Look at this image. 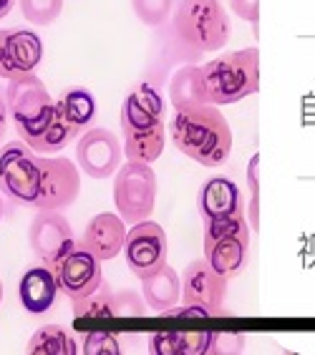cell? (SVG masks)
Wrapping results in <instances>:
<instances>
[{
    "label": "cell",
    "mask_w": 315,
    "mask_h": 355,
    "mask_svg": "<svg viewBox=\"0 0 315 355\" xmlns=\"http://www.w3.org/2000/svg\"><path fill=\"white\" fill-rule=\"evenodd\" d=\"M124 157L129 162H157L164 151V101L151 83H139L121 103Z\"/></svg>",
    "instance_id": "cell-1"
},
{
    "label": "cell",
    "mask_w": 315,
    "mask_h": 355,
    "mask_svg": "<svg viewBox=\"0 0 315 355\" xmlns=\"http://www.w3.org/2000/svg\"><path fill=\"white\" fill-rule=\"evenodd\" d=\"M171 139L182 154L202 166H222L232 151V129L225 114L214 106L177 111L169 123Z\"/></svg>",
    "instance_id": "cell-2"
},
{
    "label": "cell",
    "mask_w": 315,
    "mask_h": 355,
    "mask_svg": "<svg viewBox=\"0 0 315 355\" xmlns=\"http://www.w3.org/2000/svg\"><path fill=\"white\" fill-rule=\"evenodd\" d=\"M210 103L227 106L260 91V51L242 48L202 66Z\"/></svg>",
    "instance_id": "cell-3"
},
{
    "label": "cell",
    "mask_w": 315,
    "mask_h": 355,
    "mask_svg": "<svg viewBox=\"0 0 315 355\" xmlns=\"http://www.w3.org/2000/svg\"><path fill=\"white\" fill-rule=\"evenodd\" d=\"M171 26L189 46L202 53H212L230 41V15L222 0H177Z\"/></svg>",
    "instance_id": "cell-4"
},
{
    "label": "cell",
    "mask_w": 315,
    "mask_h": 355,
    "mask_svg": "<svg viewBox=\"0 0 315 355\" xmlns=\"http://www.w3.org/2000/svg\"><path fill=\"white\" fill-rule=\"evenodd\" d=\"M205 260L232 280L245 270L247 257H250V227L245 217H222L207 219L205 222Z\"/></svg>",
    "instance_id": "cell-5"
},
{
    "label": "cell",
    "mask_w": 315,
    "mask_h": 355,
    "mask_svg": "<svg viewBox=\"0 0 315 355\" xmlns=\"http://www.w3.org/2000/svg\"><path fill=\"white\" fill-rule=\"evenodd\" d=\"M114 205L126 225L151 217L157 207V174L146 162H126L114 179Z\"/></svg>",
    "instance_id": "cell-6"
},
{
    "label": "cell",
    "mask_w": 315,
    "mask_h": 355,
    "mask_svg": "<svg viewBox=\"0 0 315 355\" xmlns=\"http://www.w3.org/2000/svg\"><path fill=\"white\" fill-rule=\"evenodd\" d=\"M0 191L13 202L35 207L41 194V154L26 141H10L0 151Z\"/></svg>",
    "instance_id": "cell-7"
},
{
    "label": "cell",
    "mask_w": 315,
    "mask_h": 355,
    "mask_svg": "<svg viewBox=\"0 0 315 355\" xmlns=\"http://www.w3.org/2000/svg\"><path fill=\"white\" fill-rule=\"evenodd\" d=\"M205 58L202 51H197L194 46L182 38L174 31L171 21H167L164 26L154 28V38H151L149 58H146V83H151L154 89L167 86L171 78V73L182 66H199Z\"/></svg>",
    "instance_id": "cell-8"
},
{
    "label": "cell",
    "mask_w": 315,
    "mask_h": 355,
    "mask_svg": "<svg viewBox=\"0 0 315 355\" xmlns=\"http://www.w3.org/2000/svg\"><path fill=\"white\" fill-rule=\"evenodd\" d=\"M8 114L13 119L15 131H33L51 116L56 101L51 98L46 83L35 73L10 78L6 89Z\"/></svg>",
    "instance_id": "cell-9"
},
{
    "label": "cell",
    "mask_w": 315,
    "mask_h": 355,
    "mask_svg": "<svg viewBox=\"0 0 315 355\" xmlns=\"http://www.w3.org/2000/svg\"><path fill=\"white\" fill-rule=\"evenodd\" d=\"M227 282L207 260H192L182 270V305L197 310L199 318H214L225 305Z\"/></svg>",
    "instance_id": "cell-10"
},
{
    "label": "cell",
    "mask_w": 315,
    "mask_h": 355,
    "mask_svg": "<svg viewBox=\"0 0 315 355\" xmlns=\"http://www.w3.org/2000/svg\"><path fill=\"white\" fill-rule=\"evenodd\" d=\"M167 254H169V242H167L164 227L149 219L131 225L124 242V257L134 277L144 280L149 275L159 272L167 265Z\"/></svg>",
    "instance_id": "cell-11"
},
{
    "label": "cell",
    "mask_w": 315,
    "mask_h": 355,
    "mask_svg": "<svg viewBox=\"0 0 315 355\" xmlns=\"http://www.w3.org/2000/svg\"><path fill=\"white\" fill-rule=\"evenodd\" d=\"M28 242L35 257L49 267L58 265L66 254L76 250L74 227L63 217L61 209H38L28 230Z\"/></svg>",
    "instance_id": "cell-12"
},
{
    "label": "cell",
    "mask_w": 315,
    "mask_h": 355,
    "mask_svg": "<svg viewBox=\"0 0 315 355\" xmlns=\"http://www.w3.org/2000/svg\"><path fill=\"white\" fill-rule=\"evenodd\" d=\"M78 166L66 157H46L41 154V194L35 207L38 209H66L81 194Z\"/></svg>",
    "instance_id": "cell-13"
},
{
    "label": "cell",
    "mask_w": 315,
    "mask_h": 355,
    "mask_svg": "<svg viewBox=\"0 0 315 355\" xmlns=\"http://www.w3.org/2000/svg\"><path fill=\"white\" fill-rule=\"evenodd\" d=\"M43 61V41L28 28H0V78L33 73Z\"/></svg>",
    "instance_id": "cell-14"
},
{
    "label": "cell",
    "mask_w": 315,
    "mask_h": 355,
    "mask_svg": "<svg viewBox=\"0 0 315 355\" xmlns=\"http://www.w3.org/2000/svg\"><path fill=\"white\" fill-rule=\"evenodd\" d=\"M124 144H119L117 134L109 129H89L76 144V162L78 169L94 179L114 177L121 166Z\"/></svg>",
    "instance_id": "cell-15"
},
{
    "label": "cell",
    "mask_w": 315,
    "mask_h": 355,
    "mask_svg": "<svg viewBox=\"0 0 315 355\" xmlns=\"http://www.w3.org/2000/svg\"><path fill=\"white\" fill-rule=\"evenodd\" d=\"M58 280V290L71 300H83L91 293H96L103 282L101 260L81 245H76L74 252H69L58 265L51 267Z\"/></svg>",
    "instance_id": "cell-16"
},
{
    "label": "cell",
    "mask_w": 315,
    "mask_h": 355,
    "mask_svg": "<svg viewBox=\"0 0 315 355\" xmlns=\"http://www.w3.org/2000/svg\"><path fill=\"white\" fill-rule=\"evenodd\" d=\"M126 222L119 217V212H101L91 219L86 230H83L78 245L83 250H89L91 254H96L99 260H114L119 252L124 250V242H126Z\"/></svg>",
    "instance_id": "cell-17"
},
{
    "label": "cell",
    "mask_w": 315,
    "mask_h": 355,
    "mask_svg": "<svg viewBox=\"0 0 315 355\" xmlns=\"http://www.w3.org/2000/svg\"><path fill=\"white\" fill-rule=\"evenodd\" d=\"M199 214L207 219H222V217H245V199L242 191L237 189L232 179L212 177L207 179L197 197Z\"/></svg>",
    "instance_id": "cell-18"
},
{
    "label": "cell",
    "mask_w": 315,
    "mask_h": 355,
    "mask_svg": "<svg viewBox=\"0 0 315 355\" xmlns=\"http://www.w3.org/2000/svg\"><path fill=\"white\" fill-rule=\"evenodd\" d=\"M78 126L63 114L61 103L56 101L51 116L33 131H18V139L26 141L35 154H56V151L66 149L76 137H78Z\"/></svg>",
    "instance_id": "cell-19"
},
{
    "label": "cell",
    "mask_w": 315,
    "mask_h": 355,
    "mask_svg": "<svg viewBox=\"0 0 315 355\" xmlns=\"http://www.w3.org/2000/svg\"><path fill=\"white\" fill-rule=\"evenodd\" d=\"M18 297H21V305L31 315H43L49 308H53L56 297H58L56 272L49 265L28 267L21 282H18Z\"/></svg>",
    "instance_id": "cell-20"
},
{
    "label": "cell",
    "mask_w": 315,
    "mask_h": 355,
    "mask_svg": "<svg viewBox=\"0 0 315 355\" xmlns=\"http://www.w3.org/2000/svg\"><path fill=\"white\" fill-rule=\"evenodd\" d=\"M167 86H169V101L174 106V111L197 109V106L210 103L202 66H182V69L171 73Z\"/></svg>",
    "instance_id": "cell-21"
},
{
    "label": "cell",
    "mask_w": 315,
    "mask_h": 355,
    "mask_svg": "<svg viewBox=\"0 0 315 355\" xmlns=\"http://www.w3.org/2000/svg\"><path fill=\"white\" fill-rule=\"evenodd\" d=\"M139 282H142V295H144L146 305L154 313H169L182 300V280H179L177 270L169 265Z\"/></svg>",
    "instance_id": "cell-22"
},
{
    "label": "cell",
    "mask_w": 315,
    "mask_h": 355,
    "mask_svg": "<svg viewBox=\"0 0 315 355\" xmlns=\"http://www.w3.org/2000/svg\"><path fill=\"white\" fill-rule=\"evenodd\" d=\"M214 333H159L151 335L149 350L157 355H202L212 353Z\"/></svg>",
    "instance_id": "cell-23"
},
{
    "label": "cell",
    "mask_w": 315,
    "mask_h": 355,
    "mask_svg": "<svg viewBox=\"0 0 315 355\" xmlns=\"http://www.w3.org/2000/svg\"><path fill=\"white\" fill-rule=\"evenodd\" d=\"M28 355H76L78 345L69 333L58 325H46L28 340Z\"/></svg>",
    "instance_id": "cell-24"
},
{
    "label": "cell",
    "mask_w": 315,
    "mask_h": 355,
    "mask_svg": "<svg viewBox=\"0 0 315 355\" xmlns=\"http://www.w3.org/2000/svg\"><path fill=\"white\" fill-rule=\"evenodd\" d=\"M74 318L94 320V318H117V290L103 280L96 293L83 300H74Z\"/></svg>",
    "instance_id": "cell-25"
},
{
    "label": "cell",
    "mask_w": 315,
    "mask_h": 355,
    "mask_svg": "<svg viewBox=\"0 0 315 355\" xmlns=\"http://www.w3.org/2000/svg\"><path fill=\"white\" fill-rule=\"evenodd\" d=\"M58 103H61L63 114H66L78 129L89 126V123L96 119V98H94V94H91L89 89H81V86L69 89L58 98Z\"/></svg>",
    "instance_id": "cell-26"
},
{
    "label": "cell",
    "mask_w": 315,
    "mask_h": 355,
    "mask_svg": "<svg viewBox=\"0 0 315 355\" xmlns=\"http://www.w3.org/2000/svg\"><path fill=\"white\" fill-rule=\"evenodd\" d=\"M18 6L31 26H53L63 13V0H18Z\"/></svg>",
    "instance_id": "cell-27"
},
{
    "label": "cell",
    "mask_w": 315,
    "mask_h": 355,
    "mask_svg": "<svg viewBox=\"0 0 315 355\" xmlns=\"http://www.w3.org/2000/svg\"><path fill=\"white\" fill-rule=\"evenodd\" d=\"M174 3L177 0H131V10L144 26L159 28L171 18Z\"/></svg>",
    "instance_id": "cell-28"
},
{
    "label": "cell",
    "mask_w": 315,
    "mask_h": 355,
    "mask_svg": "<svg viewBox=\"0 0 315 355\" xmlns=\"http://www.w3.org/2000/svg\"><path fill=\"white\" fill-rule=\"evenodd\" d=\"M149 305H146L144 295L139 297L134 290H119L117 293V318H142L146 315Z\"/></svg>",
    "instance_id": "cell-29"
},
{
    "label": "cell",
    "mask_w": 315,
    "mask_h": 355,
    "mask_svg": "<svg viewBox=\"0 0 315 355\" xmlns=\"http://www.w3.org/2000/svg\"><path fill=\"white\" fill-rule=\"evenodd\" d=\"M83 353L86 355H119L121 343L111 333H89L83 340Z\"/></svg>",
    "instance_id": "cell-30"
},
{
    "label": "cell",
    "mask_w": 315,
    "mask_h": 355,
    "mask_svg": "<svg viewBox=\"0 0 315 355\" xmlns=\"http://www.w3.org/2000/svg\"><path fill=\"white\" fill-rule=\"evenodd\" d=\"M257 166H260V157L255 154L253 162H250V169H247V182H250V227L253 230H260V184H257Z\"/></svg>",
    "instance_id": "cell-31"
},
{
    "label": "cell",
    "mask_w": 315,
    "mask_h": 355,
    "mask_svg": "<svg viewBox=\"0 0 315 355\" xmlns=\"http://www.w3.org/2000/svg\"><path fill=\"white\" fill-rule=\"evenodd\" d=\"M230 8H232L235 15H240L242 21L257 26L260 21V0H230Z\"/></svg>",
    "instance_id": "cell-32"
},
{
    "label": "cell",
    "mask_w": 315,
    "mask_h": 355,
    "mask_svg": "<svg viewBox=\"0 0 315 355\" xmlns=\"http://www.w3.org/2000/svg\"><path fill=\"white\" fill-rule=\"evenodd\" d=\"M242 335H217L212 345V353H242Z\"/></svg>",
    "instance_id": "cell-33"
},
{
    "label": "cell",
    "mask_w": 315,
    "mask_h": 355,
    "mask_svg": "<svg viewBox=\"0 0 315 355\" xmlns=\"http://www.w3.org/2000/svg\"><path fill=\"white\" fill-rule=\"evenodd\" d=\"M8 119H10V114H8V101H6V94H0V144H3V139H6V131H8Z\"/></svg>",
    "instance_id": "cell-34"
},
{
    "label": "cell",
    "mask_w": 315,
    "mask_h": 355,
    "mask_svg": "<svg viewBox=\"0 0 315 355\" xmlns=\"http://www.w3.org/2000/svg\"><path fill=\"white\" fill-rule=\"evenodd\" d=\"M13 6H15V0H0V21L13 10Z\"/></svg>",
    "instance_id": "cell-35"
},
{
    "label": "cell",
    "mask_w": 315,
    "mask_h": 355,
    "mask_svg": "<svg viewBox=\"0 0 315 355\" xmlns=\"http://www.w3.org/2000/svg\"><path fill=\"white\" fill-rule=\"evenodd\" d=\"M6 217V199H3V191H0V222Z\"/></svg>",
    "instance_id": "cell-36"
},
{
    "label": "cell",
    "mask_w": 315,
    "mask_h": 355,
    "mask_svg": "<svg viewBox=\"0 0 315 355\" xmlns=\"http://www.w3.org/2000/svg\"><path fill=\"white\" fill-rule=\"evenodd\" d=\"M0 302H3V280H0Z\"/></svg>",
    "instance_id": "cell-37"
}]
</instances>
